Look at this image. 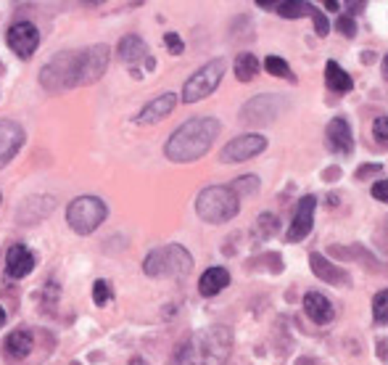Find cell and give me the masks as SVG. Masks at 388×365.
I'll return each instance as SVG.
<instances>
[{
  "mask_svg": "<svg viewBox=\"0 0 388 365\" xmlns=\"http://www.w3.org/2000/svg\"><path fill=\"white\" fill-rule=\"evenodd\" d=\"M233 350V331L227 326H209L190 333L172 354V365H225Z\"/></svg>",
  "mask_w": 388,
  "mask_h": 365,
  "instance_id": "obj_1",
  "label": "cell"
},
{
  "mask_svg": "<svg viewBox=\"0 0 388 365\" xmlns=\"http://www.w3.org/2000/svg\"><path fill=\"white\" fill-rule=\"evenodd\" d=\"M222 124L214 117H193V120L183 122L164 146L167 159H172L177 165H188L195 162L212 148L214 138L219 135Z\"/></svg>",
  "mask_w": 388,
  "mask_h": 365,
  "instance_id": "obj_2",
  "label": "cell"
},
{
  "mask_svg": "<svg viewBox=\"0 0 388 365\" xmlns=\"http://www.w3.org/2000/svg\"><path fill=\"white\" fill-rule=\"evenodd\" d=\"M190 270H193V257L180 243L159 246L143 260V273L151 278H183Z\"/></svg>",
  "mask_w": 388,
  "mask_h": 365,
  "instance_id": "obj_3",
  "label": "cell"
},
{
  "mask_svg": "<svg viewBox=\"0 0 388 365\" xmlns=\"http://www.w3.org/2000/svg\"><path fill=\"white\" fill-rule=\"evenodd\" d=\"M195 212L204 222L219 225V222L233 220L240 212V199L230 186H209L198 193L195 199Z\"/></svg>",
  "mask_w": 388,
  "mask_h": 365,
  "instance_id": "obj_4",
  "label": "cell"
},
{
  "mask_svg": "<svg viewBox=\"0 0 388 365\" xmlns=\"http://www.w3.org/2000/svg\"><path fill=\"white\" fill-rule=\"evenodd\" d=\"M106 204L98 196H77L69 207H66V222L69 228L79 236H87L101 228V222L106 220Z\"/></svg>",
  "mask_w": 388,
  "mask_h": 365,
  "instance_id": "obj_5",
  "label": "cell"
},
{
  "mask_svg": "<svg viewBox=\"0 0 388 365\" xmlns=\"http://www.w3.org/2000/svg\"><path fill=\"white\" fill-rule=\"evenodd\" d=\"M40 82L51 93L77 88V51H64L53 56L40 72Z\"/></svg>",
  "mask_w": 388,
  "mask_h": 365,
  "instance_id": "obj_6",
  "label": "cell"
},
{
  "mask_svg": "<svg viewBox=\"0 0 388 365\" xmlns=\"http://www.w3.org/2000/svg\"><path fill=\"white\" fill-rule=\"evenodd\" d=\"M225 69H227L225 58H214V61L204 64V67L198 69L195 75H190V79L183 85V101L185 103H195V101L212 96V93L219 88Z\"/></svg>",
  "mask_w": 388,
  "mask_h": 365,
  "instance_id": "obj_7",
  "label": "cell"
},
{
  "mask_svg": "<svg viewBox=\"0 0 388 365\" xmlns=\"http://www.w3.org/2000/svg\"><path fill=\"white\" fill-rule=\"evenodd\" d=\"M108 67V48L106 45H90L85 51H77V88L93 85L103 77Z\"/></svg>",
  "mask_w": 388,
  "mask_h": 365,
  "instance_id": "obj_8",
  "label": "cell"
},
{
  "mask_svg": "<svg viewBox=\"0 0 388 365\" xmlns=\"http://www.w3.org/2000/svg\"><path fill=\"white\" fill-rule=\"evenodd\" d=\"M267 148V138L259 133H243L233 138L230 143L219 151V162L222 165H238V162H246V159H254L257 154H261Z\"/></svg>",
  "mask_w": 388,
  "mask_h": 365,
  "instance_id": "obj_9",
  "label": "cell"
},
{
  "mask_svg": "<svg viewBox=\"0 0 388 365\" xmlns=\"http://www.w3.org/2000/svg\"><path fill=\"white\" fill-rule=\"evenodd\" d=\"M285 101L280 96H257L254 101H248L243 111H240V120L246 124H267L283 111Z\"/></svg>",
  "mask_w": 388,
  "mask_h": 365,
  "instance_id": "obj_10",
  "label": "cell"
},
{
  "mask_svg": "<svg viewBox=\"0 0 388 365\" xmlns=\"http://www.w3.org/2000/svg\"><path fill=\"white\" fill-rule=\"evenodd\" d=\"M6 43H8V48H11L16 56L30 58V56L37 51V45H40V30H37L32 22L13 24L11 30H8V34H6Z\"/></svg>",
  "mask_w": 388,
  "mask_h": 365,
  "instance_id": "obj_11",
  "label": "cell"
},
{
  "mask_svg": "<svg viewBox=\"0 0 388 365\" xmlns=\"http://www.w3.org/2000/svg\"><path fill=\"white\" fill-rule=\"evenodd\" d=\"M314 210H317V199L314 196H304L296 207V214H293V222L288 233H285V241H304L314 228Z\"/></svg>",
  "mask_w": 388,
  "mask_h": 365,
  "instance_id": "obj_12",
  "label": "cell"
},
{
  "mask_svg": "<svg viewBox=\"0 0 388 365\" xmlns=\"http://www.w3.org/2000/svg\"><path fill=\"white\" fill-rule=\"evenodd\" d=\"M325 146L338 156H349L354 151V138H351V127L344 117H335L328 122V130H325Z\"/></svg>",
  "mask_w": 388,
  "mask_h": 365,
  "instance_id": "obj_13",
  "label": "cell"
},
{
  "mask_svg": "<svg viewBox=\"0 0 388 365\" xmlns=\"http://www.w3.org/2000/svg\"><path fill=\"white\" fill-rule=\"evenodd\" d=\"M24 146V130L11 120H0V167H6Z\"/></svg>",
  "mask_w": 388,
  "mask_h": 365,
  "instance_id": "obj_14",
  "label": "cell"
},
{
  "mask_svg": "<svg viewBox=\"0 0 388 365\" xmlns=\"http://www.w3.org/2000/svg\"><path fill=\"white\" fill-rule=\"evenodd\" d=\"M37 265V260L34 255L24 246V243H13L11 249H8V257H6V270H8V276L11 278H27L30 273L34 270Z\"/></svg>",
  "mask_w": 388,
  "mask_h": 365,
  "instance_id": "obj_15",
  "label": "cell"
},
{
  "mask_svg": "<svg viewBox=\"0 0 388 365\" xmlns=\"http://www.w3.org/2000/svg\"><path fill=\"white\" fill-rule=\"evenodd\" d=\"M177 106V96L174 93H162L159 98H153L151 103H146L138 114V122L141 124H156L162 122L167 114H172V109Z\"/></svg>",
  "mask_w": 388,
  "mask_h": 365,
  "instance_id": "obj_16",
  "label": "cell"
},
{
  "mask_svg": "<svg viewBox=\"0 0 388 365\" xmlns=\"http://www.w3.org/2000/svg\"><path fill=\"white\" fill-rule=\"evenodd\" d=\"M304 312H306L317 326H328V323L335 318L333 302L328 297H323V294H317V291H309V294L304 297Z\"/></svg>",
  "mask_w": 388,
  "mask_h": 365,
  "instance_id": "obj_17",
  "label": "cell"
},
{
  "mask_svg": "<svg viewBox=\"0 0 388 365\" xmlns=\"http://www.w3.org/2000/svg\"><path fill=\"white\" fill-rule=\"evenodd\" d=\"M309 262H312V270H314V276L320 278V281H328L330 286H346L351 278H349V273H346L344 267H338L333 265L328 257L323 255H317L314 252L312 257H309Z\"/></svg>",
  "mask_w": 388,
  "mask_h": 365,
  "instance_id": "obj_18",
  "label": "cell"
},
{
  "mask_svg": "<svg viewBox=\"0 0 388 365\" xmlns=\"http://www.w3.org/2000/svg\"><path fill=\"white\" fill-rule=\"evenodd\" d=\"M32 347H34L32 333L19 328V331H13L6 336V342H3V352H6L8 360H24L27 354L32 352Z\"/></svg>",
  "mask_w": 388,
  "mask_h": 365,
  "instance_id": "obj_19",
  "label": "cell"
},
{
  "mask_svg": "<svg viewBox=\"0 0 388 365\" xmlns=\"http://www.w3.org/2000/svg\"><path fill=\"white\" fill-rule=\"evenodd\" d=\"M119 58L124 64H129V67H135V64H141V61L148 58V45L143 43L138 34H127L119 43Z\"/></svg>",
  "mask_w": 388,
  "mask_h": 365,
  "instance_id": "obj_20",
  "label": "cell"
},
{
  "mask_svg": "<svg viewBox=\"0 0 388 365\" xmlns=\"http://www.w3.org/2000/svg\"><path fill=\"white\" fill-rule=\"evenodd\" d=\"M225 286H230V273L225 267H209L201 281H198V291L201 297H216Z\"/></svg>",
  "mask_w": 388,
  "mask_h": 365,
  "instance_id": "obj_21",
  "label": "cell"
},
{
  "mask_svg": "<svg viewBox=\"0 0 388 365\" xmlns=\"http://www.w3.org/2000/svg\"><path fill=\"white\" fill-rule=\"evenodd\" d=\"M325 85L333 90V93H349V90L354 88L351 77H349L335 61H328V64H325Z\"/></svg>",
  "mask_w": 388,
  "mask_h": 365,
  "instance_id": "obj_22",
  "label": "cell"
},
{
  "mask_svg": "<svg viewBox=\"0 0 388 365\" xmlns=\"http://www.w3.org/2000/svg\"><path fill=\"white\" fill-rule=\"evenodd\" d=\"M259 75V58L254 53H238L235 56V77L240 82H251Z\"/></svg>",
  "mask_w": 388,
  "mask_h": 365,
  "instance_id": "obj_23",
  "label": "cell"
},
{
  "mask_svg": "<svg viewBox=\"0 0 388 365\" xmlns=\"http://www.w3.org/2000/svg\"><path fill=\"white\" fill-rule=\"evenodd\" d=\"M314 6L312 3H296V0H285V3H278V13L285 16V19H299V16H312Z\"/></svg>",
  "mask_w": 388,
  "mask_h": 365,
  "instance_id": "obj_24",
  "label": "cell"
},
{
  "mask_svg": "<svg viewBox=\"0 0 388 365\" xmlns=\"http://www.w3.org/2000/svg\"><path fill=\"white\" fill-rule=\"evenodd\" d=\"M230 188L238 193V199H240V196H251V193H257V191H259V177L257 175L238 177V180L233 183V186H230Z\"/></svg>",
  "mask_w": 388,
  "mask_h": 365,
  "instance_id": "obj_25",
  "label": "cell"
},
{
  "mask_svg": "<svg viewBox=\"0 0 388 365\" xmlns=\"http://www.w3.org/2000/svg\"><path fill=\"white\" fill-rule=\"evenodd\" d=\"M264 69L270 72V75H275V77H285V79H296L291 75V67L283 61V58H278V56H267V61H264Z\"/></svg>",
  "mask_w": 388,
  "mask_h": 365,
  "instance_id": "obj_26",
  "label": "cell"
},
{
  "mask_svg": "<svg viewBox=\"0 0 388 365\" xmlns=\"http://www.w3.org/2000/svg\"><path fill=\"white\" fill-rule=\"evenodd\" d=\"M373 318H375V323H388V288L375 294V299H373Z\"/></svg>",
  "mask_w": 388,
  "mask_h": 365,
  "instance_id": "obj_27",
  "label": "cell"
},
{
  "mask_svg": "<svg viewBox=\"0 0 388 365\" xmlns=\"http://www.w3.org/2000/svg\"><path fill=\"white\" fill-rule=\"evenodd\" d=\"M275 231H278V217H275V214H270V212L259 214V220H257V233H259V236L270 238Z\"/></svg>",
  "mask_w": 388,
  "mask_h": 365,
  "instance_id": "obj_28",
  "label": "cell"
},
{
  "mask_svg": "<svg viewBox=\"0 0 388 365\" xmlns=\"http://www.w3.org/2000/svg\"><path fill=\"white\" fill-rule=\"evenodd\" d=\"M373 138H375L377 146L388 148V117H377L373 122Z\"/></svg>",
  "mask_w": 388,
  "mask_h": 365,
  "instance_id": "obj_29",
  "label": "cell"
},
{
  "mask_svg": "<svg viewBox=\"0 0 388 365\" xmlns=\"http://www.w3.org/2000/svg\"><path fill=\"white\" fill-rule=\"evenodd\" d=\"M93 302H96L98 307H103L111 302V286H108V281H96L93 283Z\"/></svg>",
  "mask_w": 388,
  "mask_h": 365,
  "instance_id": "obj_30",
  "label": "cell"
},
{
  "mask_svg": "<svg viewBox=\"0 0 388 365\" xmlns=\"http://www.w3.org/2000/svg\"><path fill=\"white\" fill-rule=\"evenodd\" d=\"M335 27H338V32L344 34V37H349V40H351V37L356 34V22L351 19V16H349V13H344V16H338V22H335Z\"/></svg>",
  "mask_w": 388,
  "mask_h": 365,
  "instance_id": "obj_31",
  "label": "cell"
},
{
  "mask_svg": "<svg viewBox=\"0 0 388 365\" xmlns=\"http://www.w3.org/2000/svg\"><path fill=\"white\" fill-rule=\"evenodd\" d=\"M164 43H167V48H169V51H172L174 56H180V53L185 51L183 40H180V37H177L174 32H167V34H164Z\"/></svg>",
  "mask_w": 388,
  "mask_h": 365,
  "instance_id": "obj_32",
  "label": "cell"
},
{
  "mask_svg": "<svg viewBox=\"0 0 388 365\" xmlns=\"http://www.w3.org/2000/svg\"><path fill=\"white\" fill-rule=\"evenodd\" d=\"M373 196H375L377 201L388 204V180H377L375 186H373Z\"/></svg>",
  "mask_w": 388,
  "mask_h": 365,
  "instance_id": "obj_33",
  "label": "cell"
},
{
  "mask_svg": "<svg viewBox=\"0 0 388 365\" xmlns=\"http://www.w3.org/2000/svg\"><path fill=\"white\" fill-rule=\"evenodd\" d=\"M312 19H314V30H317V34L325 37V34H328V19H325V13L312 11Z\"/></svg>",
  "mask_w": 388,
  "mask_h": 365,
  "instance_id": "obj_34",
  "label": "cell"
},
{
  "mask_svg": "<svg viewBox=\"0 0 388 365\" xmlns=\"http://www.w3.org/2000/svg\"><path fill=\"white\" fill-rule=\"evenodd\" d=\"M375 172H380V165H365V167H359V172H356V177L362 180V177L375 175Z\"/></svg>",
  "mask_w": 388,
  "mask_h": 365,
  "instance_id": "obj_35",
  "label": "cell"
},
{
  "mask_svg": "<svg viewBox=\"0 0 388 365\" xmlns=\"http://www.w3.org/2000/svg\"><path fill=\"white\" fill-rule=\"evenodd\" d=\"M362 61H365V64H373V61H375V53H373V51H365V53H362Z\"/></svg>",
  "mask_w": 388,
  "mask_h": 365,
  "instance_id": "obj_36",
  "label": "cell"
},
{
  "mask_svg": "<svg viewBox=\"0 0 388 365\" xmlns=\"http://www.w3.org/2000/svg\"><path fill=\"white\" fill-rule=\"evenodd\" d=\"M362 8H365V3H351V6H349V11L351 13H359Z\"/></svg>",
  "mask_w": 388,
  "mask_h": 365,
  "instance_id": "obj_37",
  "label": "cell"
},
{
  "mask_svg": "<svg viewBox=\"0 0 388 365\" xmlns=\"http://www.w3.org/2000/svg\"><path fill=\"white\" fill-rule=\"evenodd\" d=\"M325 8H330V11H335V8H338V3H335V0H328V3H325Z\"/></svg>",
  "mask_w": 388,
  "mask_h": 365,
  "instance_id": "obj_38",
  "label": "cell"
},
{
  "mask_svg": "<svg viewBox=\"0 0 388 365\" xmlns=\"http://www.w3.org/2000/svg\"><path fill=\"white\" fill-rule=\"evenodd\" d=\"M383 77L388 79V53H386V58H383Z\"/></svg>",
  "mask_w": 388,
  "mask_h": 365,
  "instance_id": "obj_39",
  "label": "cell"
},
{
  "mask_svg": "<svg viewBox=\"0 0 388 365\" xmlns=\"http://www.w3.org/2000/svg\"><path fill=\"white\" fill-rule=\"evenodd\" d=\"M3 323H6V310L0 307V326H3Z\"/></svg>",
  "mask_w": 388,
  "mask_h": 365,
  "instance_id": "obj_40",
  "label": "cell"
},
{
  "mask_svg": "<svg viewBox=\"0 0 388 365\" xmlns=\"http://www.w3.org/2000/svg\"><path fill=\"white\" fill-rule=\"evenodd\" d=\"M129 365H148V363H143L141 357H135V360H132V363H129Z\"/></svg>",
  "mask_w": 388,
  "mask_h": 365,
  "instance_id": "obj_41",
  "label": "cell"
},
{
  "mask_svg": "<svg viewBox=\"0 0 388 365\" xmlns=\"http://www.w3.org/2000/svg\"><path fill=\"white\" fill-rule=\"evenodd\" d=\"M0 199H3V196H0Z\"/></svg>",
  "mask_w": 388,
  "mask_h": 365,
  "instance_id": "obj_42",
  "label": "cell"
}]
</instances>
